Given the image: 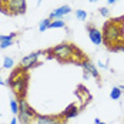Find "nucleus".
Masks as SVG:
<instances>
[{
	"mask_svg": "<svg viewBox=\"0 0 124 124\" xmlns=\"http://www.w3.org/2000/svg\"><path fill=\"white\" fill-rule=\"evenodd\" d=\"M80 64H81V67L84 69V73H87V74H90L91 77H94V78H97V80H99V77H100L99 70H97V67L90 62V60L84 59L83 62H80Z\"/></svg>",
	"mask_w": 124,
	"mask_h": 124,
	"instance_id": "1a4fd4ad",
	"label": "nucleus"
},
{
	"mask_svg": "<svg viewBox=\"0 0 124 124\" xmlns=\"http://www.w3.org/2000/svg\"><path fill=\"white\" fill-rule=\"evenodd\" d=\"M70 13H71V7H70L69 4H64V6H60V7L54 9L53 12L50 13L49 19H50V20H56V19H63L64 16H67V14H70Z\"/></svg>",
	"mask_w": 124,
	"mask_h": 124,
	"instance_id": "6e6552de",
	"label": "nucleus"
},
{
	"mask_svg": "<svg viewBox=\"0 0 124 124\" xmlns=\"http://www.w3.org/2000/svg\"><path fill=\"white\" fill-rule=\"evenodd\" d=\"M76 17L78 19V20H81V22H84L87 19V13L84 10H76Z\"/></svg>",
	"mask_w": 124,
	"mask_h": 124,
	"instance_id": "f3484780",
	"label": "nucleus"
},
{
	"mask_svg": "<svg viewBox=\"0 0 124 124\" xmlns=\"http://www.w3.org/2000/svg\"><path fill=\"white\" fill-rule=\"evenodd\" d=\"M10 110L14 116L19 114V100L16 99H10Z\"/></svg>",
	"mask_w": 124,
	"mask_h": 124,
	"instance_id": "2eb2a0df",
	"label": "nucleus"
},
{
	"mask_svg": "<svg viewBox=\"0 0 124 124\" xmlns=\"http://www.w3.org/2000/svg\"><path fill=\"white\" fill-rule=\"evenodd\" d=\"M103 44H106L108 49H111V44H118V41L124 37V27L118 24L117 20L107 22L103 27Z\"/></svg>",
	"mask_w": 124,
	"mask_h": 124,
	"instance_id": "f03ea898",
	"label": "nucleus"
},
{
	"mask_svg": "<svg viewBox=\"0 0 124 124\" xmlns=\"http://www.w3.org/2000/svg\"><path fill=\"white\" fill-rule=\"evenodd\" d=\"M90 3H96V1H99V0H88Z\"/></svg>",
	"mask_w": 124,
	"mask_h": 124,
	"instance_id": "a878e982",
	"label": "nucleus"
},
{
	"mask_svg": "<svg viewBox=\"0 0 124 124\" xmlns=\"http://www.w3.org/2000/svg\"><path fill=\"white\" fill-rule=\"evenodd\" d=\"M94 123L96 124H106V123H103V121H100L99 118H94Z\"/></svg>",
	"mask_w": 124,
	"mask_h": 124,
	"instance_id": "b1692460",
	"label": "nucleus"
},
{
	"mask_svg": "<svg viewBox=\"0 0 124 124\" xmlns=\"http://www.w3.org/2000/svg\"><path fill=\"white\" fill-rule=\"evenodd\" d=\"M117 1H120V0H107V3H108V4H116Z\"/></svg>",
	"mask_w": 124,
	"mask_h": 124,
	"instance_id": "5701e85b",
	"label": "nucleus"
},
{
	"mask_svg": "<svg viewBox=\"0 0 124 124\" xmlns=\"http://www.w3.org/2000/svg\"><path fill=\"white\" fill-rule=\"evenodd\" d=\"M12 44H13V40H3V41H0V50L9 49Z\"/></svg>",
	"mask_w": 124,
	"mask_h": 124,
	"instance_id": "a211bd4d",
	"label": "nucleus"
},
{
	"mask_svg": "<svg viewBox=\"0 0 124 124\" xmlns=\"http://www.w3.org/2000/svg\"><path fill=\"white\" fill-rule=\"evenodd\" d=\"M43 54V51H34V53H31V54H29V56H24L22 60H20V67L23 69V70H29V69H31V67H36L39 63H37V60H39V57Z\"/></svg>",
	"mask_w": 124,
	"mask_h": 124,
	"instance_id": "423d86ee",
	"label": "nucleus"
},
{
	"mask_svg": "<svg viewBox=\"0 0 124 124\" xmlns=\"http://www.w3.org/2000/svg\"><path fill=\"white\" fill-rule=\"evenodd\" d=\"M78 114V108H77V106L76 104H70L66 110H64V113H63V116H64V118H73V117H76Z\"/></svg>",
	"mask_w": 124,
	"mask_h": 124,
	"instance_id": "9b49d317",
	"label": "nucleus"
},
{
	"mask_svg": "<svg viewBox=\"0 0 124 124\" xmlns=\"http://www.w3.org/2000/svg\"><path fill=\"white\" fill-rule=\"evenodd\" d=\"M63 27H66V22L63 19L51 20V23H50V29H63Z\"/></svg>",
	"mask_w": 124,
	"mask_h": 124,
	"instance_id": "f8f14e48",
	"label": "nucleus"
},
{
	"mask_svg": "<svg viewBox=\"0 0 124 124\" xmlns=\"http://www.w3.org/2000/svg\"><path fill=\"white\" fill-rule=\"evenodd\" d=\"M97 66H99V67H101V69H107V66H106L104 63H101V62L97 63Z\"/></svg>",
	"mask_w": 124,
	"mask_h": 124,
	"instance_id": "4be33fe9",
	"label": "nucleus"
},
{
	"mask_svg": "<svg viewBox=\"0 0 124 124\" xmlns=\"http://www.w3.org/2000/svg\"><path fill=\"white\" fill-rule=\"evenodd\" d=\"M10 124H19V120H17V117H13L12 121H10Z\"/></svg>",
	"mask_w": 124,
	"mask_h": 124,
	"instance_id": "412c9836",
	"label": "nucleus"
},
{
	"mask_svg": "<svg viewBox=\"0 0 124 124\" xmlns=\"http://www.w3.org/2000/svg\"><path fill=\"white\" fill-rule=\"evenodd\" d=\"M99 12H100V14H101L103 17H108V16H110V12H108L107 7H100Z\"/></svg>",
	"mask_w": 124,
	"mask_h": 124,
	"instance_id": "aec40b11",
	"label": "nucleus"
},
{
	"mask_svg": "<svg viewBox=\"0 0 124 124\" xmlns=\"http://www.w3.org/2000/svg\"><path fill=\"white\" fill-rule=\"evenodd\" d=\"M120 97H121V90H120V87H113V90L110 91V99L118 100Z\"/></svg>",
	"mask_w": 124,
	"mask_h": 124,
	"instance_id": "dca6fc26",
	"label": "nucleus"
},
{
	"mask_svg": "<svg viewBox=\"0 0 124 124\" xmlns=\"http://www.w3.org/2000/svg\"><path fill=\"white\" fill-rule=\"evenodd\" d=\"M87 34L90 37V41L96 46L103 44V33L94 26H87Z\"/></svg>",
	"mask_w": 124,
	"mask_h": 124,
	"instance_id": "0eeeda50",
	"label": "nucleus"
},
{
	"mask_svg": "<svg viewBox=\"0 0 124 124\" xmlns=\"http://www.w3.org/2000/svg\"><path fill=\"white\" fill-rule=\"evenodd\" d=\"M6 84L12 87L13 93L17 96V100L24 99L26 91H27V84H29V76L26 73V70H23L22 67L17 70H13L6 81Z\"/></svg>",
	"mask_w": 124,
	"mask_h": 124,
	"instance_id": "f257e3e1",
	"label": "nucleus"
},
{
	"mask_svg": "<svg viewBox=\"0 0 124 124\" xmlns=\"http://www.w3.org/2000/svg\"><path fill=\"white\" fill-rule=\"evenodd\" d=\"M34 120H36V124H63L57 117H53V116H40V114H36Z\"/></svg>",
	"mask_w": 124,
	"mask_h": 124,
	"instance_id": "9d476101",
	"label": "nucleus"
},
{
	"mask_svg": "<svg viewBox=\"0 0 124 124\" xmlns=\"http://www.w3.org/2000/svg\"><path fill=\"white\" fill-rule=\"evenodd\" d=\"M50 23H51V20H50L49 17L47 19H43L40 23H39V31H46L47 29H50Z\"/></svg>",
	"mask_w": 124,
	"mask_h": 124,
	"instance_id": "ddd939ff",
	"label": "nucleus"
},
{
	"mask_svg": "<svg viewBox=\"0 0 124 124\" xmlns=\"http://www.w3.org/2000/svg\"><path fill=\"white\" fill-rule=\"evenodd\" d=\"M3 84H6V81H3V80H1V77H0V86H3Z\"/></svg>",
	"mask_w": 124,
	"mask_h": 124,
	"instance_id": "393cba45",
	"label": "nucleus"
},
{
	"mask_svg": "<svg viewBox=\"0 0 124 124\" xmlns=\"http://www.w3.org/2000/svg\"><path fill=\"white\" fill-rule=\"evenodd\" d=\"M14 67V60H13L10 56H6L3 59V69H7V70H12Z\"/></svg>",
	"mask_w": 124,
	"mask_h": 124,
	"instance_id": "4468645a",
	"label": "nucleus"
},
{
	"mask_svg": "<svg viewBox=\"0 0 124 124\" xmlns=\"http://www.w3.org/2000/svg\"><path fill=\"white\" fill-rule=\"evenodd\" d=\"M4 9L12 14H24L27 4L26 0H3Z\"/></svg>",
	"mask_w": 124,
	"mask_h": 124,
	"instance_id": "39448f33",
	"label": "nucleus"
},
{
	"mask_svg": "<svg viewBox=\"0 0 124 124\" xmlns=\"http://www.w3.org/2000/svg\"><path fill=\"white\" fill-rule=\"evenodd\" d=\"M16 37V33H10V34H6V36H0V41L3 40H14Z\"/></svg>",
	"mask_w": 124,
	"mask_h": 124,
	"instance_id": "6ab92c4d",
	"label": "nucleus"
},
{
	"mask_svg": "<svg viewBox=\"0 0 124 124\" xmlns=\"http://www.w3.org/2000/svg\"><path fill=\"white\" fill-rule=\"evenodd\" d=\"M36 117V111L27 104L24 99H19V114L17 120L20 124H31L33 118Z\"/></svg>",
	"mask_w": 124,
	"mask_h": 124,
	"instance_id": "20e7f679",
	"label": "nucleus"
},
{
	"mask_svg": "<svg viewBox=\"0 0 124 124\" xmlns=\"http://www.w3.org/2000/svg\"><path fill=\"white\" fill-rule=\"evenodd\" d=\"M47 53H49L51 57H56V59L60 60V62H66V60L70 62V60H74V59H73L74 54L83 56V53L77 49L76 46L70 44V43H62V44H59V46H56V47H53V49L47 50Z\"/></svg>",
	"mask_w": 124,
	"mask_h": 124,
	"instance_id": "7ed1b4c3",
	"label": "nucleus"
}]
</instances>
